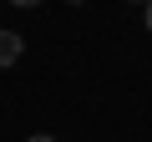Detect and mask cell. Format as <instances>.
<instances>
[{
  "label": "cell",
  "instance_id": "7a4b0ae2",
  "mask_svg": "<svg viewBox=\"0 0 152 142\" xmlns=\"http://www.w3.org/2000/svg\"><path fill=\"white\" fill-rule=\"evenodd\" d=\"M31 142H56V137H46V132H36V137H31Z\"/></svg>",
  "mask_w": 152,
  "mask_h": 142
},
{
  "label": "cell",
  "instance_id": "3957f363",
  "mask_svg": "<svg viewBox=\"0 0 152 142\" xmlns=\"http://www.w3.org/2000/svg\"><path fill=\"white\" fill-rule=\"evenodd\" d=\"M10 5H41V0H10Z\"/></svg>",
  "mask_w": 152,
  "mask_h": 142
},
{
  "label": "cell",
  "instance_id": "277c9868",
  "mask_svg": "<svg viewBox=\"0 0 152 142\" xmlns=\"http://www.w3.org/2000/svg\"><path fill=\"white\" fill-rule=\"evenodd\" d=\"M147 31H152V0H147Z\"/></svg>",
  "mask_w": 152,
  "mask_h": 142
},
{
  "label": "cell",
  "instance_id": "5b68a950",
  "mask_svg": "<svg viewBox=\"0 0 152 142\" xmlns=\"http://www.w3.org/2000/svg\"><path fill=\"white\" fill-rule=\"evenodd\" d=\"M66 5H81V0H66Z\"/></svg>",
  "mask_w": 152,
  "mask_h": 142
},
{
  "label": "cell",
  "instance_id": "6da1fadb",
  "mask_svg": "<svg viewBox=\"0 0 152 142\" xmlns=\"http://www.w3.org/2000/svg\"><path fill=\"white\" fill-rule=\"evenodd\" d=\"M20 46H26V41H20L15 31H0V71H5V66H15V61H20Z\"/></svg>",
  "mask_w": 152,
  "mask_h": 142
}]
</instances>
